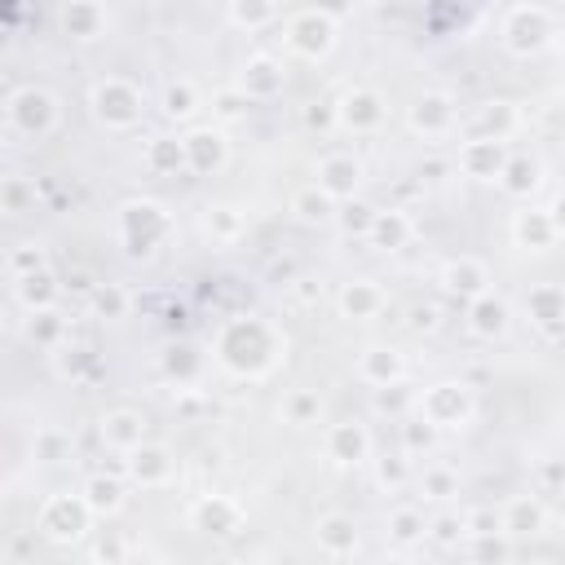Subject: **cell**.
I'll return each mask as SVG.
<instances>
[{
  "mask_svg": "<svg viewBox=\"0 0 565 565\" xmlns=\"http://www.w3.org/2000/svg\"><path fill=\"white\" fill-rule=\"evenodd\" d=\"M318 185H322L335 203H344V199H353L358 185H362V163H358L353 154H327V159L318 163Z\"/></svg>",
  "mask_w": 565,
  "mask_h": 565,
  "instance_id": "22",
  "label": "cell"
},
{
  "mask_svg": "<svg viewBox=\"0 0 565 565\" xmlns=\"http://www.w3.org/2000/svg\"><path fill=\"white\" fill-rule=\"evenodd\" d=\"M97 433H102V441L110 450H124L128 455L137 441H146V419L137 411H110V415H102Z\"/></svg>",
  "mask_w": 565,
  "mask_h": 565,
  "instance_id": "31",
  "label": "cell"
},
{
  "mask_svg": "<svg viewBox=\"0 0 565 565\" xmlns=\"http://www.w3.org/2000/svg\"><path fill=\"white\" fill-rule=\"evenodd\" d=\"M282 35H287V49H291L296 57H305V62H318V57H327V53L335 49V22H331L327 13H318V9L291 13Z\"/></svg>",
  "mask_w": 565,
  "mask_h": 565,
  "instance_id": "8",
  "label": "cell"
},
{
  "mask_svg": "<svg viewBox=\"0 0 565 565\" xmlns=\"http://www.w3.org/2000/svg\"><path fill=\"white\" fill-rule=\"evenodd\" d=\"M31 199H35V194H31V185H26L22 177L0 181V212H26Z\"/></svg>",
  "mask_w": 565,
  "mask_h": 565,
  "instance_id": "52",
  "label": "cell"
},
{
  "mask_svg": "<svg viewBox=\"0 0 565 565\" xmlns=\"http://www.w3.org/2000/svg\"><path fill=\"white\" fill-rule=\"evenodd\" d=\"M26 335H31L40 349H57V344L66 340V318L57 313V305H49V309H31V318H26Z\"/></svg>",
  "mask_w": 565,
  "mask_h": 565,
  "instance_id": "39",
  "label": "cell"
},
{
  "mask_svg": "<svg viewBox=\"0 0 565 565\" xmlns=\"http://www.w3.org/2000/svg\"><path fill=\"white\" fill-rule=\"evenodd\" d=\"M278 353H282V340L265 318H230L216 331V362L230 375L256 380L278 362Z\"/></svg>",
  "mask_w": 565,
  "mask_h": 565,
  "instance_id": "1",
  "label": "cell"
},
{
  "mask_svg": "<svg viewBox=\"0 0 565 565\" xmlns=\"http://www.w3.org/2000/svg\"><path fill=\"white\" fill-rule=\"evenodd\" d=\"M88 305H93V313H97L102 322H124L128 309H132V300H128V291H124L119 282H93Z\"/></svg>",
  "mask_w": 565,
  "mask_h": 565,
  "instance_id": "38",
  "label": "cell"
},
{
  "mask_svg": "<svg viewBox=\"0 0 565 565\" xmlns=\"http://www.w3.org/2000/svg\"><path fill=\"white\" fill-rule=\"evenodd\" d=\"M503 159H508V141H499V137H468L459 146V172L472 181H494Z\"/></svg>",
  "mask_w": 565,
  "mask_h": 565,
  "instance_id": "16",
  "label": "cell"
},
{
  "mask_svg": "<svg viewBox=\"0 0 565 565\" xmlns=\"http://www.w3.org/2000/svg\"><path fill=\"white\" fill-rule=\"evenodd\" d=\"M335 124L349 132H375L384 124V97L375 88H349L335 102Z\"/></svg>",
  "mask_w": 565,
  "mask_h": 565,
  "instance_id": "12",
  "label": "cell"
},
{
  "mask_svg": "<svg viewBox=\"0 0 565 565\" xmlns=\"http://www.w3.org/2000/svg\"><path fill=\"white\" fill-rule=\"evenodd\" d=\"M71 433L66 428H57V424H49V428H40L35 433V441H31V455L40 459V463H62V459H71Z\"/></svg>",
  "mask_w": 565,
  "mask_h": 565,
  "instance_id": "44",
  "label": "cell"
},
{
  "mask_svg": "<svg viewBox=\"0 0 565 565\" xmlns=\"http://www.w3.org/2000/svg\"><path fill=\"white\" fill-rule=\"evenodd\" d=\"M419 494H424V499H437V503L455 499V494H459V472H455L450 463H428V468L419 472Z\"/></svg>",
  "mask_w": 565,
  "mask_h": 565,
  "instance_id": "41",
  "label": "cell"
},
{
  "mask_svg": "<svg viewBox=\"0 0 565 565\" xmlns=\"http://www.w3.org/2000/svg\"><path fill=\"white\" fill-rule=\"evenodd\" d=\"M437 441V428L433 424H424V419H411V424H402V450L406 455H415V450H428Z\"/></svg>",
  "mask_w": 565,
  "mask_h": 565,
  "instance_id": "53",
  "label": "cell"
},
{
  "mask_svg": "<svg viewBox=\"0 0 565 565\" xmlns=\"http://www.w3.org/2000/svg\"><path fill=\"white\" fill-rule=\"evenodd\" d=\"M172 468H177V459H172V450L159 446V441H137V446L128 450V459H124V472H128L137 486H163V481L172 477Z\"/></svg>",
  "mask_w": 565,
  "mask_h": 565,
  "instance_id": "17",
  "label": "cell"
},
{
  "mask_svg": "<svg viewBox=\"0 0 565 565\" xmlns=\"http://www.w3.org/2000/svg\"><path fill=\"white\" fill-rule=\"evenodd\" d=\"M194 110H199V88L190 79H172L163 88V115L168 119H190Z\"/></svg>",
  "mask_w": 565,
  "mask_h": 565,
  "instance_id": "46",
  "label": "cell"
},
{
  "mask_svg": "<svg viewBox=\"0 0 565 565\" xmlns=\"http://www.w3.org/2000/svg\"><path fill=\"white\" fill-rule=\"evenodd\" d=\"M35 525H40V534H44V539H53V543H75V539H84V534H88L93 512H88L84 494L57 490V494H49V499L40 503Z\"/></svg>",
  "mask_w": 565,
  "mask_h": 565,
  "instance_id": "6",
  "label": "cell"
},
{
  "mask_svg": "<svg viewBox=\"0 0 565 565\" xmlns=\"http://www.w3.org/2000/svg\"><path fill=\"white\" fill-rule=\"evenodd\" d=\"M291 212H296V221H305V225H331L335 199H331L322 185H305V190L291 194Z\"/></svg>",
  "mask_w": 565,
  "mask_h": 565,
  "instance_id": "35",
  "label": "cell"
},
{
  "mask_svg": "<svg viewBox=\"0 0 565 565\" xmlns=\"http://www.w3.org/2000/svg\"><path fill=\"white\" fill-rule=\"evenodd\" d=\"M287 296H291L300 309H309V305H318V300H322V282H318L313 274H300V278H291V282H287Z\"/></svg>",
  "mask_w": 565,
  "mask_h": 565,
  "instance_id": "54",
  "label": "cell"
},
{
  "mask_svg": "<svg viewBox=\"0 0 565 565\" xmlns=\"http://www.w3.org/2000/svg\"><path fill=\"white\" fill-rule=\"evenodd\" d=\"M335 305H340V318H349V322H366V318H375V313L384 309V291H380L371 278H349V282L340 287Z\"/></svg>",
  "mask_w": 565,
  "mask_h": 565,
  "instance_id": "27",
  "label": "cell"
},
{
  "mask_svg": "<svg viewBox=\"0 0 565 565\" xmlns=\"http://www.w3.org/2000/svg\"><path fill=\"white\" fill-rule=\"evenodd\" d=\"M516 124H521V115H516L512 102H481L472 110V119H468V137H499V141H508L516 132Z\"/></svg>",
  "mask_w": 565,
  "mask_h": 565,
  "instance_id": "28",
  "label": "cell"
},
{
  "mask_svg": "<svg viewBox=\"0 0 565 565\" xmlns=\"http://www.w3.org/2000/svg\"><path fill=\"white\" fill-rule=\"evenodd\" d=\"M190 525H194L199 534H212V539L238 534V530H243V503L230 499V494H203V499L190 508Z\"/></svg>",
  "mask_w": 565,
  "mask_h": 565,
  "instance_id": "11",
  "label": "cell"
},
{
  "mask_svg": "<svg viewBox=\"0 0 565 565\" xmlns=\"http://www.w3.org/2000/svg\"><path fill=\"white\" fill-rule=\"evenodd\" d=\"M49 265V256H44V247L40 243H22V247H13L9 252V269L22 278V274H31V269H44Z\"/></svg>",
  "mask_w": 565,
  "mask_h": 565,
  "instance_id": "51",
  "label": "cell"
},
{
  "mask_svg": "<svg viewBox=\"0 0 565 565\" xmlns=\"http://www.w3.org/2000/svg\"><path fill=\"white\" fill-rule=\"evenodd\" d=\"M282 84H287V71H282V62L269 57V53H252V57L243 62V71H238V88H243L252 102H274V97L282 93Z\"/></svg>",
  "mask_w": 565,
  "mask_h": 565,
  "instance_id": "15",
  "label": "cell"
},
{
  "mask_svg": "<svg viewBox=\"0 0 565 565\" xmlns=\"http://www.w3.org/2000/svg\"><path fill=\"white\" fill-rule=\"evenodd\" d=\"M13 291H18L22 309H49V305H57V296H62V282H57V274L44 265V269H31V274H22Z\"/></svg>",
  "mask_w": 565,
  "mask_h": 565,
  "instance_id": "32",
  "label": "cell"
},
{
  "mask_svg": "<svg viewBox=\"0 0 565 565\" xmlns=\"http://www.w3.org/2000/svg\"><path fill=\"white\" fill-rule=\"evenodd\" d=\"M406 124L411 132L419 137H446L455 124H459V106L450 93H419L411 106H406Z\"/></svg>",
  "mask_w": 565,
  "mask_h": 565,
  "instance_id": "9",
  "label": "cell"
},
{
  "mask_svg": "<svg viewBox=\"0 0 565 565\" xmlns=\"http://www.w3.org/2000/svg\"><path fill=\"white\" fill-rule=\"evenodd\" d=\"M463 318H468V331L472 335H481V340H499L503 331H508V322H512V309H508V300L499 296V291H477L472 300H463Z\"/></svg>",
  "mask_w": 565,
  "mask_h": 565,
  "instance_id": "14",
  "label": "cell"
},
{
  "mask_svg": "<svg viewBox=\"0 0 565 565\" xmlns=\"http://www.w3.org/2000/svg\"><path fill=\"white\" fill-rule=\"evenodd\" d=\"M525 309H530V322L543 327L547 340H556L561 318H565V291L556 282H534L530 296H525Z\"/></svg>",
  "mask_w": 565,
  "mask_h": 565,
  "instance_id": "24",
  "label": "cell"
},
{
  "mask_svg": "<svg viewBox=\"0 0 565 565\" xmlns=\"http://www.w3.org/2000/svg\"><path fill=\"white\" fill-rule=\"evenodd\" d=\"M411 406H415V388H406L402 380H397V384H384V388H375V411L402 415V411H411Z\"/></svg>",
  "mask_w": 565,
  "mask_h": 565,
  "instance_id": "50",
  "label": "cell"
},
{
  "mask_svg": "<svg viewBox=\"0 0 565 565\" xmlns=\"http://www.w3.org/2000/svg\"><path fill=\"white\" fill-rule=\"evenodd\" d=\"M141 163H146V172H154V177H181V172H190V168H185V146H181V137H168V132H159V137L146 141Z\"/></svg>",
  "mask_w": 565,
  "mask_h": 565,
  "instance_id": "30",
  "label": "cell"
},
{
  "mask_svg": "<svg viewBox=\"0 0 565 565\" xmlns=\"http://www.w3.org/2000/svg\"><path fill=\"white\" fill-rule=\"evenodd\" d=\"M512 238H516V247H525V252H547V247H556V238H561L556 207H521V212L512 216Z\"/></svg>",
  "mask_w": 565,
  "mask_h": 565,
  "instance_id": "13",
  "label": "cell"
},
{
  "mask_svg": "<svg viewBox=\"0 0 565 565\" xmlns=\"http://www.w3.org/2000/svg\"><path fill=\"white\" fill-rule=\"evenodd\" d=\"M124 552H128V547H124L119 539H102V543L93 547V556H97V561H124Z\"/></svg>",
  "mask_w": 565,
  "mask_h": 565,
  "instance_id": "59",
  "label": "cell"
},
{
  "mask_svg": "<svg viewBox=\"0 0 565 565\" xmlns=\"http://www.w3.org/2000/svg\"><path fill=\"white\" fill-rule=\"evenodd\" d=\"M172 234V212L154 199H128L119 207V238L128 256H150L163 238Z\"/></svg>",
  "mask_w": 565,
  "mask_h": 565,
  "instance_id": "2",
  "label": "cell"
},
{
  "mask_svg": "<svg viewBox=\"0 0 565 565\" xmlns=\"http://www.w3.org/2000/svg\"><path fill=\"white\" fill-rule=\"evenodd\" d=\"M371 216H375V207H371V203H362V199L353 194V199L335 203V216H331V221L340 225V234H344V238H366Z\"/></svg>",
  "mask_w": 565,
  "mask_h": 565,
  "instance_id": "40",
  "label": "cell"
},
{
  "mask_svg": "<svg viewBox=\"0 0 565 565\" xmlns=\"http://www.w3.org/2000/svg\"><path fill=\"white\" fill-rule=\"evenodd\" d=\"M247 110H252V97H247L238 84L212 93V115H216L221 124H238V119H247Z\"/></svg>",
  "mask_w": 565,
  "mask_h": 565,
  "instance_id": "47",
  "label": "cell"
},
{
  "mask_svg": "<svg viewBox=\"0 0 565 565\" xmlns=\"http://www.w3.org/2000/svg\"><path fill=\"white\" fill-rule=\"evenodd\" d=\"M0 216H4V212H0Z\"/></svg>",
  "mask_w": 565,
  "mask_h": 565,
  "instance_id": "63",
  "label": "cell"
},
{
  "mask_svg": "<svg viewBox=\"0 0 565 565\" xmlns=\"http://www.w3.org/2000/svg\"><path fill=\"white\" fill-rule=\"evenodd\" d=\"M499 190L503 194H512V199H530L539 185H543V163L534 159V154H512L508 150V159H503V168H499Z\"/></svg>",
  "mask_w": 565,
  "mask_h": 565,
  "instance_id": "23",
  "label": "cell"
},
{
  "mask_svg": "<svg viewBox=\"0 0 565 565\" xmlns=\"http://www.w3.org/2000/svg\"><path fill=\"white\" fill-rule=\"evenodd\" d=\"M322 450H327V459L331 463H366L371 459V433H366V424H353V419H344V424H331L327 428V437H322Z\"/></svg>",
  "mask_w": 565,
  "mask_h": 565,
  "instance_id": "18",
  "label": "cell"
},
{
  "mask_svg": "<svg viewBox=\"0 0 565 565\" xmlns=\"http://www.w3.org/2000/svg\"><path fill=\"white\" fill-rule=\"evenodd\" d=\"M375 481H380L384 490H402V486L411 481V455L402 450V455H384V459H375Z\"/></svg>",
  "mask_w": 565,
  "mask_h": 565,
  "instance_id": "49",
  "label": "cell"
},
{
  "mask_svg": "<svg viewBox=\"0 0 565 565\" xmlns=\"http://www.w3.org/2000/svg\"><path fill=\"white\" fill-rule=\"evenodd\" d=\"M278 18V0H230V22L243 31H260Z\"/></svg>",
  "mask_w": 565,
  "mask_h": 565,
  "instance_id": "42",
  "label": "cell"
},
{
  "mask_svg": "<svg viewBox=\"0 0 565 565\" xmlns=\"http://www.w3.org/2000/svg\"><path fill=\"white\" fill-rule=\"evenodd\" d=\"M486 287H490V269L477 256H455V260L441 265V291L450 300H472Z\"/></svg>",
  "mask_w": 565,
  "mask_h": 565,
  "instance_id": "20",
  "label": "cell"
},
{
  "mask_svg": "<svg viewBox=\"0 0 565 565\" xmlns=\"http://www.w3.org/2000/svg\"><path fill=\"white\" fill-rule=\"evenodd\" d=\"M88 106H93V119H97V124L124 132V128H132V124L141 119L146 93H141L132 79H124V75H106V79H97V84L88 88Z\"/></svg>",
  "mask_w": 565,
  "mask_h": 565,
  "instance_id": "4",
  "label": "cell"
},
{
  "mask_svg": "<svg viewBox=\"0 0 565 565\" xmlns=\"http://www.w3.org/2000/svg\"><path fill=\"white\" fill-rule=\"evenodd\" d=\"M424 539H433L441 547H455L463 539V512H437L433 521H424Z\"/></svg>",
  "mask_w": 565,
  "mask_h": 565,
  "instance_id": "48",
  "label": "cell"
},
{
  "mask_svg": "<svg viewBox=\"0 0 565 565\" xmlns=\"http://www.w3.org/2000/svg\"><path fill=\"white\" fill-rule=\"evenodd\" d=\"M406 322H411V331H437L441 327V309L437 305H415Z\"/></svg>",
  "mask_w": 565,
  "mask_h": 565,
  "instance_id": "56",
  "label": "cell"
},
{
  "mask_svg": "<svg viewBox=\"0 0 565 565\" xmlns=\"http://www.w3.org/2000/svg\"><path fill=\"white\" fill-rule=\"evenodd\" d=\"M561 490V459H547L543 463V494H556Z\"/></svg>",
  "mask_w": 565,
  "mask_h": 565,
  "instance_id": "60",
  "label": "cell"
},
{
  "mask_svg": "<svg viewBox=\"0 0 565 565\" xmlns=\"http://www.w3.org/2000/svg\"><path fill=\"white\" fill-rule=\"evenodd\" d=\"M358 375H362L371 388L397 384V380H406V358H402L397 349H388V344H371V349H362V358H358Z\"/></svg>",
  "mask_w": 565,
  "mask_h": 565,
  "instance_id": "25",
  "label": "cell"
},
{
  "mask_svg": "<svg viewBox=\"0 0 565 565\" xmlns=\"http://www.w3.org/2000/svg\"><path fill=\"white\" fill-rule=\"evenodd\" d=\"M53 366H57V375H66V380H75V384H88V380L102 371L93 349H84V344H66V340L53 349Z\"/></svg>",
  "mask_w": 565,
  "mask_h": 565,
  "instance_id": "34",
  "label": "cell"
},
{
  "mask_svg": "<svg viewBox=\"0 0 565 565\" xmlns=\"http://www.w3.org/2000/svg\"><path fill=\"white\" fill-rule=\"evenodd\" d=\"M472 556H481V561H499V556H508L503 534H477V539H472Z\"/></svg>",
  "mask_w": 565,
  "mask_h": 565,
  "instance_id": "55",
  "label": "cell"
},
{
  "mask_svg": "<svg viewBox=\"0 0 565 565\" xmlns=\"http://www.w3.org/2000/svg\"><path fill=\"white\" fill-rule=\"evenodd\" d=\"M62 287H71V291H79V296H88L93 291V282H88V274H71Z\"/></svg>",
  "mask_w": 565,
  "mask_h": 565,
  "instance_id": "61",
  "label": "cell"
},
{
  "mask_svg": "<svg viewBox=\"0 0 565 565\" xmlns=\"http://www.w3.org/2000/svg\"><path fill=\"white\" fill-rule=\"evenodd\" d=\"M79 494H84L93 516H115L124 508V486H119V477H106V472H93Z\"/></svg>",
  "mask_w": 565,
  "mask_h": 565,
  "instance_id": "33",
  "label": "cell"
},
{
  "mask_svg": "<svg viewBox=\"0 0 565 565\" xmlns=\"http://www.w3.org/2000/svg\"><path fill=\"white\" fill-rule=\"evenodd\" d=\"M411 234H415V225H411V216H406L402 207H375L371 230H366V238H371L380 252H397V247H406Z\"/></svg>",
  "mask_w": 565,
  "mask_h": 565,
  "instance_id": "29",
  "label": "cell"
},
{
  "mask_svg": "<svg viewBox=\"0 0 565 565\" xmlns=\"http://www.w3.org/2000/svg\"><path fill=\"white\" fill-rule=\"evenodd\" d=\"M305 124H309V128H318V132H327V128L335 124V106H327V102L305 106Z\"/></svg>",
  "mask_w": 565,
  "mask_h": 565,
  "instance_id": "57",
  "label": "cell"
},
{
  "mask_svg": "<svg viewBox=\"0 0 565 565\" xmlns=\"http://www.w3.org/2000/svg\"><path fill=\"white\" fill-rule=\"evenodd\" d=\"M499 530H503L508 539H534V534H543V530H547V508H543V499H539V494H516V499H508L503 512H499Z\"/></svg>",
  "mask_w": 565,
  "mask_h": 565,
  "instance_id": "19",
  "label": "cell"
},
{
  "mask_svg": "<svg viewBox=\"0 0 565 565\" xmlns=\"http://www.w3.org/2000/svg\"><path fill=\"white\" fill-rule=\"evenodd\" d=\"M57 22H62V35L84 44V40H97L106 31V9H102V0H66Z\"/></svg>",
  "mask_w": 565,
  "mask_h": 565,
  "instance_id": "26",
  "label": "cell"
},
{
  "mask_svg": "<svg viewBox=\"0 0 565 565\" xmlns=\"http://www.w3.org/2000/svg\"><path fill=\"white\" fill-rule=\"evenodd\" d=\"M384 530H388V543L393 547H415V543H424V512L411 508V503H402V508L388 512Z\"/></svg>",
  "mask_w": 565,
  "mask_h": 565,
  "instance_id": "37",
  "label": "cell"
},
{
  "mask_svg": "<svg viewBox=\"0 0 565 565\" xmlns=\"http://www.w3.org/2000/svg\"><path fill=\"white\" fill-rule=\"evenodd\" d=\"M415 411L424 424H433L437 433L446 428H463L472 419V388L463 380H437L424 393H415Z\"/></svg>",
  "mask_w": 565,
  "mask_h": 565,
  "instance_id": "5",
  "label": "cell"
},
{
  "mask_svg": "<svg viewBox=\"0 0 565 565\" xmlns=\"http://www.w3.org/2000/svg\"><path fill=\"white\" fill-rule=\"evenodd\" d=\"M313 9H318V13H327L331 22H340V18H349V13H353V0H313Z\"/></svg>",
  "mask_w": 565,
  "mask_h": 565,
  "instance_id": "58",
  "label": "cell"
},
{
  "mask_svg": "<svg viewBox=\"0 0 565 565\" xmlns=\"http://www.w3.org/2000/svg\"><path fill=\"white\" fill-rule=\"evenodd\" d=\"M0 146H4V124H0Z\"/></svg>",
  "mask_w": 565,
  "mask_h": 565,
  "instance_id": "62",
  "label": "cell"
},
{
  "mask_svg": "<svg viewBox=\"0 0 565 565\" xmlns=\"http://www.w3.org/2000/svg\"><path fill=\"white\" fill-rule=\"evenodd\" d=\"M4 119H9V128L22 132V137H49V132L57 128V97H53L49 88H40V84H26V88H18V93L9 97Z\"/></svg>",
  "mask_w": 565,
  "mask_h": 565,
  "instance_id": "7",
  "label": "cell"
},
{
  "mask_svg": "<svg viewBox=\"0 0 565 565\" xmlns=\"http://www.w3.org/2000/svg\"><path fill=\"white\" fill-rule=\"evenodd\" d=\"M181 146H185V168L194 177H216L230 159V141H225L221 128H190L181 137Z\"/></svg>",
  "mask_w": 565,
  "mask_h": 565,
  "instance_id": "10",
  "label": "cell"
},
{
  "mask_svg": "<svg viewBox=\"0 0 565 565\" xmlns=\"http://www.w3.org/2000/svg\"><path fill=\"white\" fill-rule=\"evenodd\" d=\"M159 366H163V375H168V380H177V388H181V384H194V380H199L203 358H199L194 349H185V344H172V349L163 353V362H159Z\"/></svg>",
  "mask_w": 565,
  "mask_h": 565,
  "instance_id": "43",
  "label": "cell"
},
{
  "mask_svg": "<svg viewBox=\"0 0 565 565\" xmlns=\"http://www.w3.org/2000/svg\"><path fill=\"white\" fill-rule=\"evenodd\" d=\"M499 40H503V49L512 57H534V53H543L556 40V18L543 4H512L503 13Z\"/></svg>",
  "mask_w": 565,
  "mask_h": 565,
  "instance_id": "3",
  "label": "cell"
},
{
  "mask_svg": "<svg viewBox=\"0 0 565 565\" xmlns=\"http://www.w3.org/2000/svg\"><path fill=\"white\" fill-rule=\"evenodd\" d=\"M313 543L322 556H353L358 552V521L349 512H327L313 525Z\"/></svg>",
  "mask_w": 565,
  "mask_h": 565,
  "instance_id": "21",
  "label": "cell"
},
{
  "mask_svg": "<svg viewBox=\"0 0 565 565\" xmlns=\"http://www.w3.org/2000/svg\"><path fill=\"white\" fill-rule=\"evenodd\" d=\"M318 415H322L318 388H296V393H287V402H282V419H287V424L305 428V424H318Z\"/></svg>",
  "mask_w": 565,
  "mask_h": 565,
  "instance_id": "45",
  "label": "cell"
},
{
  "mask_svg": "<svg viewBox=\"0 0 565 565\" xmlns=\"http://www.w3.org/2000/svg\"><path fill=\"white\" fill-rule=\"evenodd\" d=\"M243 230H247V221H243V212L234 203H207L203 207V234L212 243H234Z\"/></svg>",
  "mask_w": 565,
  "mask_h": 565,
  "instance_id": "36",
  "label": "cell"
}]
</instances>
